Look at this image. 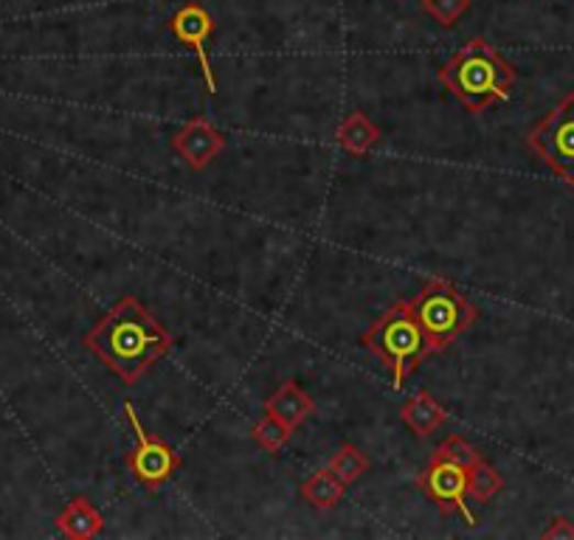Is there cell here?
<instances>
[{"label": "cell", "instance_id": "cell-1", "mask_svg": "<svg viewBox=\"0 0 574 540\" xmlns=\"http://www.w3.org/2000/svg\"><path fill=\"white\" fill-rule=\"evenodd\" d=\"M82 343L124 386H135L173 352L175 335L135 296H122L90 327Z\"/></svg>", "mask_w": 574, "mask_h": 540}, {"label": "cell", "instance_id": "cell-2", "mask_svg": "<svg viewBox=\"0 0 574 540\" xmlns=\"http://www.w3.org/2000/svg\"><path fill=\"white\" fill-rule=\"evenodd\" d=\"M437 79L462 108L478 115L510 99L518 70L501 57L496 45L485 37H473L437 70Z\"/></svg>", "mask_w": 574, "mask_h": 540}, {"label": "cell", "instance_id": "cell-3", "mask_svg": "<svg viewBox=\"0 0 574 540\" xmlns=\"http://www.w3.org/2000/svg\"><path fill=\"white\" fill-rule=\"evenodd\" d=\"M361 343L391 372L395 388H400L415 375L422 357L431 355L426 346V335H422L415 312H411V301H395L361 335Z\"/></svg>", "mask_w": 574, "mask_h": 540}, {"label": "cell", "instance_id": "cell-4", "mask_svg": "<svg viewBox=\"0 0 574 540\" xmlns=\"http://www.w3.org/2000/svg\"><path fill=\"white\" fill-rule=\"evenodd\" d=\"M411 312L426 335L431 355L453 346L478 321L476 305L453 282L440 276L422 285V290L411 299Z\"/></svg>", "mask_w": 574, "mask_h": 540}, {"label": "cell", "instance_id": "cell-5", "mask_svg": "<svg viewBox=\"0 0 574 540\" xmlns=\"http://www.w3.org/2000/svg\"><path fill=\"white\" fill-rule=\"evenodd\" d=\"M527 146L558 178L574 186V93L563 96L527 133Z\"/></svg>", "mask_w": 574, "mask_h": 540}, {"label": "cell", "instance_id": "cell-6", "mask_svg": "<svg viewBox=\"0 0 574 540\" xmlns=\"http://www.w3.org/2000/svg\"><path fill=\"white\" fill-rule=\"evenodd\" d=\"M124 417H128L130 428L135 431V448L128 453L124 464H128V471L133 473V478L141 487H147L150 493L161 489L180 467V456L166 439L155 437V433H150L147 428L141 426L139 411H135L130 400H124Z\"/></svg>", "mask_w": 574, "mask_h": 540}, {"label": "cell", "instance_id": "cell-7", "mask_svg": "<svg viewBox=\"0 0 574 540\" xmlns=\"http://www.w3.org/2000/svg\"><path fill=\"white\" fill-rule=\"evenodd\" d=\"M417 487L426 493L442 513H460L467 527H476V515L467 507V471L448 459H434L417 476Z\"/></svg>", "mask_w": 574, "mask_h": 540}, {"label": "cell", "instance_id": "cell-8", "mask_svg": "<svg viewBox=\"0 0 574 540\" xmlns=\"http://www.w3.org/2000/svg\"><path fill=\"white\" fill-rule=\"evenodd\" d=\"M169 32L178 43H184L186 48L195 52L200 63V74H203V82L209 93H218V79H214V70H211L209 59V40L214 34V18H211L209 9L198 0H189L178 12L169 18Z\"/></svg>", "mask_w": 574, "mask_h": 540}, {"label": "cell", "instance_id": "cell-9", "mask_svg": "<svg viewBox=\"0 0 574 540\" xmlns=\"http://www.w3.org/2000/svg\"><path fill=\"white\" fill-rule=\"evenodd\" d=\"M173 150L189 169L203 172L225 150V135L209 119L195 115L173 135Z\"/></svg>", "mask_w": 574, "mask_h": 540}, {"label": "cell", "instance_id": "cell-10", "mask_svg": "<svg viewBox=\"0 0 574 540\" xmlns=\"http://www.w3.org/2000/svg\"><path fill=\"white\" fill-rule=\"evenodd\" d=\"M265 414L276 417L282 426H287L296 433L301 428V422L316 414V400L307 395L305 388L296 381H285L276 388L274 395L265 400Z\"/></svg>", "mask_w": 574, "mask_h": 540}, {"label": "cell", "instance_id": "cell-11", "mask_svg": "<svg viewBox=\"0 0 574 540\" xmlns=\"http://www.w3.org/2000/svg\"><path fill=\"white\" fill-rule=\"evenodd\" d=\"M383 133L377 124H372L369 115L364 110H352L339 128H335V144L344 150V153L355 155V158H364L380 144Z\"/></svg>", "mask_w": 574, "mask_h": 540}, {"label": "cell", "instance_id": "cell-12", "mask_svg": "<svg viewBox=\"0 0 574 540\" xmlns=\"http://www.w3.org/2000/svg\"><path fill=\"white\" fill-rule=\"evenodd\" d=\"M57 529L70 540H90L96 535H102L104 518L88 498L77 496L70 498L63 513L57 515Z\"/></svg>", "mask_w": 574, "mask_h": 540}, {"label": "cell", "instance_id": "cell-13", "mask_svg": "<svg viewBox=\"0 0 574 540\" xmlns=\"http://www.w3.org/2000/svg\"><path fill=\"white\" fill-rule=\"evenodd\" d=\"M400 420L409 426V431L415 437H431V433L440 431L448 422V411L434 400L431 392L420 388L411 400H406V406L400 408Z\"/></svg>", "mask_w": 574, "mask_h": 540}, {"label": "cell", "instance_id": "cell-14", "mask_svg": "<svg viewBox=\"0 0 574 540\" xmlns=\"http://www.w3.org/2000/svg\"><path fill=\"white\" fill-rule=\"evenodd\" d=\"M344 489H346V484L341 482V478L335 476L330 467H321V471H316L313 476L301 482L299 493H301V498H305V504H310L313 509L327 513V509L339 507L341 498H344Z\"/></svg>", "mask_w": 574, "mask_h": 540}, {"label": "cell", "instance_id": "cell-15", "mask_svg": "<svg viewBox=\"0 0 574 540\" xmlns=\"http://www.w3.org/2000/svg\"><path fill=\"white\" fill-rule=\"evenodd\" d=\"M501 489H505V478H501V473H498L490 462L478 459L473 467H467V496H471L473 502H493Z\"/></svg>", "mask_w": 574, "mask_h": 540}, {"label": "cell", "instance_id": "cell-16", "mask_svg": "<svg viewBox=\"0 0 574 540\" xmlns=\"http://www.w3.org/2000/svg\"><path fill=\"white\" fill-rule=\"evenodd\" d=\"M327 467H330V471L335 473L346 487H350V484L361 482V478L366 476V471H369V459H366V453L361 451V448H355L352 442H344V445L339 448V453L327 462Z\"/></svg>", "mask_w": 574, "mask_h": 540}, {"label": "cell", "instance_id": "cell-17", "mask_svg": "<svg viewBox=\"0 0 574 540\" xmlns=\"http://www.w3.org/2000/svg\"><path fill=\"white\" fill-rule=\"evenodd\" d=\"M290 437H294V431H290L287 426H282V422L276 420V417H271V414H265V417L251 428V439H254L262 451L271 453V456H279V453L287 448V442H290Z\"/></svg>", "mask_w": 574, "mask_h": 540}, {"label": "cell", "instance_id": "cell-18", "mask_svg": "<svg viewBox=\"0 0 574 540\" xmlns=\"http://www.w3.org/2000/svg\"><path fill=\"white\" fill-rule=\"evenodd\" d=\"M473 0H422L420 9L440 23L442 29H453L462 20V14L471 12Z\"/></svg>", "mask_w": 574, "mask_h": 540}, {"label": "cell", "instance_id": "cell-19", "mask_svg": "<svg viewBox=\"0 0 574 540\" xmlns=\"http://www.w3.org/2000/svg\"><path fill=\"white\" fill-rule=\"evenodd\" d=\"M434 459H448V462L460 464V467H473V464L482 459V453L476 451V448L467 442V439L462 437H448L445 442H440V445L434 448V453H431Z\"/></svg>", "mask_w": 574, "mask_h": 540}, {"label": "cell", "instance_id": "cell-20", "mask_svg": "<svg viewBox=\"0 0 574 540\" xmlns=\"http://www.w3.org/2000/svg\"><path fill=\"white\" fill-rule=\"evenodd\" d=\"M543 540H574V524L569 521V518H563V515H555L552 518V524H549L547 529L541 532Z\"/></svg>", "mask_w": 574, "mask_h": 540}]
</instances>
